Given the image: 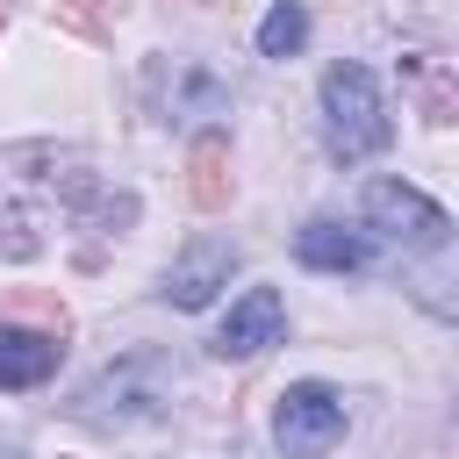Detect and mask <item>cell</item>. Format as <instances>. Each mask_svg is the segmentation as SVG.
I'll return each instance as SVG.
<instances>
[{"mask_svg":"<svg viewBox=\"0 0 459 459\" xmlns=\"http://www.w3.org/2000/svg\"><path fill=\"white\" fill-rule=\"evenodd\" d=\"M323 136L337 158H373L387 143V100L366 65H330L323 72Z\"/></svg>","mask_w":459,"mask_h":459,"instance_id":"6da1fadb","label":"cell"},{"mask_svg":"<svg viewBox=\"0 0 459 459\" xmlns=\"http://www.w3.org/2000/svg\"><path fill=\"white\" fill-rule=\"evenodd\" d=\"M158 402H165V387H158V359H122V366H108V373H93L79 394H72V416L79 423H93V430H129V423H143V416H158Z\"/></svg>","mask_w":459,"mask_h":459,"instance_id":"7a4b0ae2","label":"cell"},{"mask_svg":"<svg viewBox=\"0 0 459 459\" xmlns=\"http://www.w3.org/2000/svg\"><path fill=\"white\" fill-rule=\"evenodd\" d=\"M273 437H280L287 459H316V452H330V445L344 437V394L323 387V380H294V387L280 394Z\"/></svg>","mask_w":459,"mask_h":459,"instance_id":"3957f363","label":"cell"},{"mask_svg":"<svg viewBox=\"0 0 459 459\" xmlns=\"http://www.w3.org/2000/svg\"><path fill=\"white\" fill-rule=\"evenodd\" d=\"M366 215H373L387 237L416 244V251H437V244L452 237V215H445L437 201H423L416 186H402V179H373V186H366Z\"/></svg>","mask_w":459,"mask_h":459,"instance_id":"277c9868","label":"cell"},{"mask_svg":"<svg viewBox=\"0 0 459 459\" xmlns=\"http://www.w3.org/2000/svg\"><path fill=\"white\" fill-rule=\"evenodd\" d=\"M230 273H237V244L230 237H194L172 265H165V301L172 308H208L222 287H230Z\"/></svg>","mask_w":459,"mask_h":459,"instance_id":"5b68a950","label":"cell"},{"mask_svg":"<svg viewBox=\"0 0 459 459\" xmlns=\"http://www.w3.org/2000/svg\"><path fill=\"white\" fill-rule=\"evenodd\" d=\"M280 330H287V301L273 287H251L230 301V316L215 330V359H258L265 344H280Z\"/></svg>","mask_w":459,"mask_h":459,"instance_id":"8992f818","label":"cell"},{"mask_svg":"<svg viewBox=\"0 0 459 459\" xmlns=\"http://www.w3.org/2000/svg\"><path fill=\"white\" fill-rule=\"evenodd\" d=\"M294 258H301V265H316V273H366V265H373V237H366V230H351V222L316 215V222H301V230H294Z\"/></svg>","mask_w":459,"mask_h":459,"instance_id":"52a82bcc","label":"cell"},{"mask_svg":"<svg viewBox=\"0 0 459 459\" xmlns=\"http://www.w3.org/2000/svg\"><path fill=\"white\" fill-rule=\"evenodd\" d=\"M50 366H57V337L22 330V323H0V387H43Z\"/></svg>","mask_w":459,"mask_h":459,"instance_id":"ba28073f","label":"cell"},{"mask_svg":"<svg viewBox=\"0 0 459 459\" xmlns=\"http://www.w3.org/2000/svg\"><path fill=\"white\" fill-rule=\"evenodd\" d=\"M165 115L215 122V115H230V93H222V79H215V72H201V65H179V79H172V93H165Z\"/></svg>","mask_w":459,"mask_h":459,"instance_id":"9c48e42d","label":"cell"},{"mask_svg":"<svg viewBox=\"0 0 459 459\" xmlns=\"http://www.w3.org/2000/svg\"><path fill=\"white\" fill-rule=\"evenodd\" d=\"M308 43V7L301 0H273L258 22V57H294Z\"/></svg>","mask_w":459,"mask_h":459,"instance_id":"30bf717a","label":"cell"},{"mask_svg":"<svg viewBox=\"0 0 459 459\" xmlns=\"http://www.w3.org/2000/svg\"><path fill=\"white\" fill-rule=\"evenodd\" d=\"M194 201H201V208H222V201H230V179H222V136H201V143H194Z\"/></svg>","mask_w":459,"mask_h":459,"instance_id":"8fae6325","label":"cell"}]
</instances>
